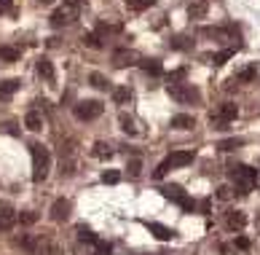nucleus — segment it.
Segmentation results:
<instances>
[{
	"instance_id": "2eb2a0df",
	"label": "nucleus",
	"mask_w": 260,
	"mask_h": 255,
	"mask_svg": "<svg viewBox=\"0 0 260 255\" xmlns=\"http://www.w3.org/2000/svg\"><path fill=\"white\" fill-rule=\"evenodd\" d=\"M134 54L129 51V48H116L113 51V62H116V67H126V64H132Z\"/></svg>"
},
{
	"instance_id": "b1692460",
	"label": "nucleus",
	"mask_w": 260,
	"mask_h": 255,
	"mask_svg": "<svg viewBox=\"0 0 260 255\" xmlns=\"http://www.w3.org/2000/svg\"><path fill=\"white\" fill-rule=\"evenodd\" d=\"M89 81H92V86L99 89V92H107V89H110V81L105 76H99V73H92V76H89Z\"/></svg>"
},
{
	"instance_id": "0eeeda50",
	"label": "nucleus",
	"mask_w": 260,
	"mask_h": 255,
	"mask_svg": "<svg viewBox=\"0 0 260 255\" xmlns=\"http://www.w3.org/2000/svg\"><path fill=\"white\" fill-rule=\"evenodd\" d=\"M48 215H51L54 223H62L70 218V202L67 199H57V202L51 204V209H48Z\"/></svg>"
},
{
	"instance_id": "f8f14e48",
	"label": "nucleus",
	"mask_w": 260,
	"mask_h": 255,
	"mask_svg": "<svg viewBox=\"0 0 260 255\" xmlns=\"http://www.w3.org/2000/svg\"><path fill=\"white\" fill-rule=\"evenodd\" d=\"M196 127V118L188 116V113H180V116L172 118V129H180V132H185V129H193Z\"/></svg>"
},
{
	"instance_id": "4c0bfd02",
	"label": "nucleus",
	"mask_w": 260,
	"mask_h": 255,
	"mask_svg": "<svg viewBox=\"0 0 260 255\" xmlns=\"http://www.w3.org/2000/svg\"><path fill=\"white\" fill-rule=\"evenodd\" d=\"M236 247H239V250H249V239H247V237H239V239H236Z\"/></svg>"
},
{
	"instance_id": "39448f33",
	"label": "nucleus",
	"mask_w": 260,
	"mask_h": 255,
	"mask_svg": "<svg viewBox=\"0 0 260 255\" xmlns=\"http://www.w3.org/2000/svg\"><path fill=\"white\" fill-rule=\"evenodd\" d=\"M161 193L167 199H172V202H177L180 207H183V212H193V209H196V202L183 191V186H164Z\"/></svg>"
},
{
	"instance_id": "f3484780",
	"label": "nucleus",
	"mask_w": 260,
	"mask_h": 255,
	"mask_svg": "<svg viewBox=\"0 0 260 255\" xmlns=\"http://www.w3.org/2000/svg\"><path fill=\"white\" fill-rule=\"evenodd\" d=\"M38 76L46 78V81H54V64H51V59H46V57L38 59Z\"/></svg>"
},
{
	"instance_id": "f03ea898",
	"label": "nucleus",
	"mask_w": 260,
	"mask_h": 255,
	"mask_svg": "<svg viewBox=\"0 0 260 255\" xmlns=\"http://www.w3.org/2000/svg\"><path fill=\"white\" fill-rule=\"evenodd\" d=\"M228 177L236 183L239 193H249L255 188V180H258V169L247 167V164H233V167L228 169Z\"/></svg>"
},
{
	"instance_id": "a878e982",
	"label": "nucleus",
	"mask_w": 260,
	"mask_h": 255,
	"mask_svg": "<svg viewBox=\"0 0 260 255\" xmlns=\"http://www.w3.org/2000/svg\"><path fill=\"white\" fill-rule=\"evenodd\" d=\"M169 46L177 48V51H185V48H191L193 43H191V38H185V35H177V38H172V41H169Z\"/></svg>"
},
{
	"instance_id": "423d86ee",
	"label": "nucleus",
	"mask_w": 260,
	"mask_h": 255,
	"mask_svg": "<svg viewBox=\"0 0 260 255\" xmlns=\"http://www.w3.org/2000/svg\"><path fill=\"white\" fill-rule=\"evenodd\" d=\"M236 118H239V108L233 102H226V105H220L217 116H212V124L217 121V129H226V124L236 121Z\"/></svg>"
},
{
	"instance_id": "393cba45",
	"label": "nucleus",
	"mask_w": 260,
	"mask_h": 255,
	"mask_svg": "<svg viewBox=\"0 0 260 255\" xmlns=\"http://www.w3.org/2000/svg\"><path fill=\"white\" fill-rule=\"evenodd\" d=\"M118 124H121V129L126 134H137V127H134V121H132V116H126V113H121V116H118Z\"/></svg>"
},
{
	"instance_id": "58836bf2",
	"label": "nucleus",
	"mask_w": 260,
	"mask_h": 255,
	"mask_svg": "<svg viewBox=\"0 0 260 255\" xmlns=\"http://www.w3.org/2000/svg\"><path fill=\"white\" fill-rule=\"evenodd\" d=\"M46 255H59V247L57 244H46Z\"/></svg>"
},
{
	"instance_id": "ddd939ff",
	"label": "nucleus",
	"mask_w": 260,
	"mask_h": 255,
	"mask_svg": "<svg viewBox=\"0 0 260 255\" xmlns=\"http://www.w3.org/2000/svg\"><path fill=\"white\" fill-rule=\"evenodd\" d=\"M24 127H27L30 132H41L43 129V116L38 111H30L27 116H24Z\"/></svg>"
},
{
	"instance_id": "72a5a7b5",
	"label": "nucleus",
	"mask_w": 260,
	"mask_h": 255,
	"mask_svg": "<svg viewBox=\"0 0 260 255\" xmlns=\"http://www.w3.org/2000/svg\"><path fill=\"white\" fill-rule=\"evenodd\" d=\"M78 239H81V242H92V244H97V237H94V234L89 231L86 226H78Z\"/></svg>"
},
{
	"instance_id": "7ed1b4c3",
	"label": "nucleus",
	"mask_w": 260,
	"mask_h": 255,
	"mask_svg": "<svg viewBox=\"0 0 260 255\" xmlns=\"http://www.w3.org/2000/svg\"><path fill=\"white\" fill-rule=\"evenodd\" d=\"M167 92H169V97H172L174 102H180V105H185V102H199V99H201L199 89L188 86V83H169Z\"/></svg>"
},
{
	"instance_id": "c85d7f7f",
	"label": "nucleus",
	"mask_w": 260,
	"mask_h": 255,
	"mask_svg": "<svg viewBox=\"0 0 260 255\" xmlns=\"http://www.w3.org/2000/svg\"><path fill=\"white\" fill-rule=\"evenodd\" d=\"M22 226H32V223H38V212L35 209H27V212H19V218H16Z\"/></svg>"
},
{
	"instance_id": "c756f323",
	"label": "nucleus",
	"mask_w": 260,
	"mask_h": 255,
	"mask_svg": "<svg viewBox=\"0 0 260 255\" xmlns=\"http://www.w3.org/2000/svg\"><path fill=\"white\" fill-rule=\"evenodd\" d=\"M81 41L86 43L89 48H102V41H99V35H94V32H83Z\"/></svg>"
},
{
	"instance_id": "e433bc0d",
	"label": "nucleus",
	"mask_w": 260,
	"mask_h": 255,
	"mask_svg": "<svg viewBox=\"0 0 260 255\" xmlns=\"http://www.w3.org/2000/svg\"><path fill=\"white\" fill-rule=\"evenodd\" d=\"M231 196H233V191L228 186H220L217 188V199H223V202H226V199H231Z\"/></svg>"
},
{
	"instance_id": "f257e3e1",
	"label": "nucleus",
	"mask_w": 260,
	"mask_h": 255,
	"mask_svg": "<svg viewBox=\"0 0 260 255\" xmlns=\"http://www.w3.org/2000/svg\"><path fill=\"white\" fill-rule=\"evenodd\" d=\"M30 151H32V180L35 183H43L46 175H48V167H51V153H48V148L41 143H32Z\"/></svg>"
},
{
	"instance_id": "9d476101",
	"label": "nucleus",
	"mask_w": 260,
	"mask_h": 255,
	"mask_svg": "<svg viewBox=\"0 0 260 255\" xmlns=\"http://www.w3.org/2000/svg\"><path fill=\"white\" fill-rule=\"evenodd\" d=\"M73 19H76V8H70V6L57 8V11L51 14V27H62L64 22H73Z\"/></svg>"
},
{
	"instance_id": "5701e85b",
	"label": "nucleus",
	"mask_w": 260,
	"mask_h": 255,
	"mask_svg": "<svg viewBox=\"0 0 260 255\" xmlns=\"http://www.w3.org/2000/svg\"><path fill=\"white\" fill-rule=\"evenodd\" d=\"M94 156H97V159H102V161H105V159H110V156H113V148H110L107 143H102V140H99V143H94Z\"/></svg>"
},
{
	"instance_id": "37998d69",
	"label": "nucleus",
	"mask_w": 260,
	"mask_h": 255,
	"mask_svg": "<svg viewBox=\"0 0 260 255\" xmlns=\"http://www.w3.org/2000/svg\"><path fill=\"white\" fill-rule=\"evenodd\" d=\"M0 3H11V0H0Z\"/></svg>"
},
{
	"instance_id": "aec40b11",
	"label": "nucleus",
	"mask_w": 260,
	"mask_h": 255,
	"mask_svg": "<svg viewBox=\"0 0 260 255\" xmlns=\"http://www.w3.org/2000/svg\"><path fill=\"white\" fill-rule=\"evenodd\" d=\"M255 76H258V67H255V64H249V67L239 70L236 76H233V81H236V83H247V81H255Z\"/></svg>"
},
{
	"instance_id": "4468645a",
	"label": "nucleus",
	"mask_w": 260,
	"mask_h": 255,
	"mask_svg": "<svg viewBox=\"0 0 260 255\" xmlns=\"http://www.w3.org/2000/svg\"><path fill=\"white\" fill-rule=\"evenodd\" d=\"M148 228H151V234H153L156 239H161V242H169V239L174 237V231H172V228L161 226V223H148Z\"/></svg>"
},
{
	"instance_id": "9b49d317",
	"label": "nucleus",
	"mask_w": 260,
	"mask_h": 255,
	"mask_svg": "<svg viewBox=\"0 0 260 255\" xmlns=\"http://www.w3.org/2000/svg\"><path fill=\"white\" fill-rule=\"evenodd\" d=\"M193 156H196L193 151H174L172 156H167V159L172 161V169H174V167H188V164L193 161Z\"/></svg>"
},
{
	"instance_id": "20e7f679",
	"label": "nucleus",
	"mask_w": 260,
	"mask_h": 255,
	"mask_svg": "<svg viewBox=\"0 0 260 255\" xmlns=\"http://www.w3.org/2000/svg\"><path fill=\"white\" fill-rule=\"evenodd\" d=\"M102 102L99 99H83V102H78L76 108H73V113H76L78 121H94V118L102 116Z\"/></svg>"
},
{
	"instance_id": "2f4dec72",
	"label": "nucleus",
	"mask_w": 260,
	"mask_h": 255,
	"mask_svg": "<svg viewBox=\"0 0 260 255\" xmlns=\"http://www.w3.org/2000/svg\"><path fill=\"white\" fill-rule=\"evenodd\" d=\"M233 54H236V51H233V48H226V51H220V54H214V57H212V64H226L228 59L233 57Z\"/></svg>"
},
{
	"instance_id": "a19ab883",
	"label": "nucleus",
	"mask_w": 260,
	"mask_h": 255,
	"mask_svg": "<svg viewBox=\"0 0 260 255\" xmlns=\"http://www.w3.org/2000/svg\"><path fill=\"white\" fill-rule=\"evenodd\" d=\"M38 3H43V6H48V3H54V0H38Z\"/></svg>"
},
{
	"instance_id": "c9c22d12",
	"label": "nucleus",
	"mask_w": 260,
	"mask_h": 255,
	"mask_svg": "<svg viewBox=\"0 0 260 255\" xmlns=\"http://www.w3.org/2000/svg\"><path fill=\"white\" fill-rule=\"evenodd\" d=\"M94 247L99 250V255H110V250H113V247H110V242H102V239H97V244H94Z\"/></svg>"
},
{
	"instance_id": "473e14b6",
	"label": "nucleus",
	"mask_w": 260,
	"mask_h": 255,
	"mask_svg": "<svg viewBox=\"0 0 260 255\" xmlns=\"http://www.w3.org/2000/svg\"><path fill=\"white\" fill-rule=\"evenodd\" d=\"M0 59L16 62V59H19V51H16V48H8V46H0Z\"/></svg>"
},
{
	"instance_id": "7c9ffc66",
	"label": "nucleus",
	"mask_w": 260,
	"mask_h": 255,
	"mask_svg": "<svg viewBox=\"0 0 260 255\" xmlns=\"http://www.w3.org/2000/svg\"><path fill=\"white\" fill-rule=\"evenodd\" d=\"M126 169H129V177H139V175H142V161H139V159H132V161L126 164Z\"/></svg>"
},
{
	"instance_id": "79ce46f5",
	"label": "nucleus",
	"mask_w": 260,
	"mask_h": 255,
	"mask_svg": "<svg viewBox=\"0 0 260 255\" xmlns=\"http://www.w3.org/2000/svg\"><path fill=\"white\" fill-rule=\"evenodd\" d=\"M255 226H258V231H260V218H258V221H255Z\"/></svg>"
},
{
	"instance_id": "cd10ccee",
	"label": "nucleus",
	"mask_w": 260,
	"mask_h": 255,
	"mask_svg": "<svg viewBox=\"0 0 260 255\" xmlns=\"http://www.w3.org/2000/svg\"><path fill=\"white\" fill-rule=\"evenodd\" d=\"M118 180H121V172H118V169H105V172H102V183H105V186H116Z\"/></svg>"
},
{
	"instance_id": "4be33fe9",
	"label": "nucleus",
	"mask_w": 260,
	"mask_h": 255,
	"mask_svg": "<svg viewBox=\"0 0 260 255\" xmlns=\"http://www.w3.org/2000/svg\"><path fill=\"white\" fill-rule=\"evenodd\" d=\"M153 3H156V0H126V8L134 14H142V11H148Z\"/></svg>"
},
{
	"instance_id": "412c9836",
	"label": "nucleus",
	"mask_w": 260,
	"mask_h": 255,
	"mask_svg": "<svg viewBox=\"0 0 260 255\" xmlns=\"http://www.w3.org/2000/svg\"><path fill=\"white\" fill-rule=\"evenodd\" d=\"M129 99H132L129 86H116V89H113V102H116V105H126Z\"/></svg>"
},
{
	"instance_id": "6ab92c4d",
	"label": "nucleus",
	"mask_w": 260,
	"mask_h": 255,
	"mask_svg": "<svg viewBox=\"0 0 260 255\" xmlns=\"http://www.w3.org/2000/svg\"><path fill=\"white\" fill-rule=\"evenodd\" d=\"M19 83H22L19 78H8V81L0 83V99H8V97H11V94L19 89Z\"/></svg>"
},
{
	"instance_id": "ea45409f",
	"label": "nucleus",
	"mask_w": 260,
	"mask_h": 255,
	"mask_svg": "<svg viewBox=\"0 0 260 255\" xmlns=\"http://www.w3.org/2000/svg\"><path fill=\"white\" fill-rule=\"evenodd\" d=\"M64 3H67L70 8H78V6H81V0H64Z\"/></svg>"
},
{
	"instance_id": "1a4fd4ad",
	"label": "nucleus",
	"mask_w": 260,
	"mask_h": 255,
	"mask_svg": "<svg viewBox=\"0 0 260 255\" xmlns=\"http://www.w3.org/2000/svg\"><path fill=\"white\" fill-rule=\"evenodd\" d=\"M226 226L231 228V231H242V228L247 226V215H244L242 209H231V212L226 215Z\"/></svg>"
},
{
	"instance_id": "bb28decb",
	"label": "nucleus",
	"mask_w": 260,
	"mask_h": 255,
	"mask_svg": "<svg viewBox=\"0 0 260 255\" xmlns=\"http://www.w3.org/2000/svg\"><path fill=\"white\" fill-rule=\"evenodd\" d=\"M242 145H244V140H239V137H228V140H223L217 148H220V151H236V148H242Z\"/></svg>"
},
{
	"instance_id": "6e6552de",
	"label": "nucleus",
	"mask_w": 260,
	"mask_h": 255,
	"mask_svg": "<svg viewBox=\"0 0 260 255\" xmlns=\"http://www.w3.org/2000/svg\"><path fill=\"white\" fill-rule=\"evenodd\" d=\"M16 218H19V215L14 212L8 204H3V207H0V231H11V228L19 223Z\"/></svg>"
},
{
	"instance_id": "a211bd4d",
	"label": "nucleus",
	"mask_w": 260,
	"mask_h": 255,
	"mask_svg": "<svg viewBox=\"0 0 260 255\" xmlns=\"http://www.w3.org/2000/svg\"><path fill=\"white\" fill-rule=\"evenodd\" d=\"M139 67H142L148 76H161V73H164V64L158 62V59H142V62H139Z\"/></svg>"
},
{
	"instance_id": "dca6fc26",
	"label": "nucleus",
	"mask_w": 260,
	"mask_h": 255,
	"mask_svg": "<svg viewBox=\"0 0 260 255\" xmlns=\"http://www.w3.org/2000/svg\"><path fill=\"white\" fill-rule=\"evenodd\" d=\"M207 11H209V3H207V0H199V3H191V6H188V16H191V19L207 16Z\"/></svg>"
},
{
	"instance_id": "f704fd0d",
	"label": "nucleus",
	"mask_w": 260,
	"mask_h": 255,
	"mask_svg": "<svg viewBox=\"0 0 260 255\" xmlns=\"http://www.w3.org/2000/svg\"><path fill=\"white\" fill-rule=\"evenodd\" d=\"M169 169H172V161H169V159H164V161L156 167V172H153V177H164V175H167Z\"/></svg>"
}]
</instances>
